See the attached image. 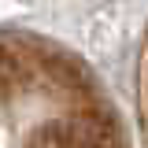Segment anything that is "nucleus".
<instances>
[{
    "instance_id": "1",
    "label": "nucleus",
    "mask_w": 148,
    "mask_h": 148,
    "mask_svg": "<svg viewBox=\"0 0 148 148\" xmlns=\"http://www.w3.org/2000/svg\"><path fill=\"white\" fill-rule=\"evenodd\" d=\"M145 85H148V74H145ZM145 96H148V89H145Z\"/></svg>"
}]
</instances>
